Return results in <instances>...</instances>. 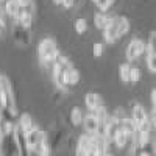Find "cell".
Returning <instances> with one entry per match:
<instances>
[{
    "label": "cell",
    "mask_w": 156,
    "mask_h": 156,
    "mask_svg": "<svg viewBox=\"0 0 156 156\" xmlns=\"http://www.w3.org/2000/svg\"><path fill=\"white\" fill-rule=\"evenodd\" d=\"M37 55H39V59H41V62L44 64V66H53V62L56 61V58L61 55L59 48L56 47V42L53 41V39H42L41 42H39L37 45Z\"/></svg>",
    "instance_id": "obj_1"
},
{
    "label": "cell",
    "mask_w": 156,
    "mask_h": 156,
    "mask_svg": "<svg viewBox=\"0 0 156 156\" xmlns=\"http://www.w3.org/2000/svg\"><path fill=\"white\" fill-rule=\"evenodd\" d=\"M72 67V62L66 58V56H62L59 55L56 58V61L53 62V66H51V75H53V81L56 84L58 89L64 90V89H67V83H66V72Z\"/></svg>",
    "instance_id": "obj_2"
},
{
    "label": "cell",
    "mask_w": 156,
    "mask_h": 156,
    "mask_svg": "<svg viewBox=\"0 0 156 156\" xmlns=\"http://www.w3.org/2000/svg\"><path fill=\"white\" fill-rule=\"evenodd\" d=\"M145 50H147V44L142 41V39L134 37V39H131V41H129V44H128V47H126V51H125L126 59H128V61H134V59H137L142 53H144Z\"/></svg>",
    "instance_id": "obj_3"
},
{
    "label": "cell",
    "mask_w": 156,
    "mask_h": 156,
    "mask_svg": "<svg viewBox=\"0 0 156 156\" xmlns=\"http://www.w3.org/2000/svg\"><path fill=\"white\" fill-rule=\"evenodd\" d=\"M119 27H120V16H115V17H112V22L109 23V27L103 30V39L111 44V42L117 41L119 37H122Z\"/></svg>",
    "instance_id": "obj_4"
},
{
    "label": "cell",
    "mask_w": 156,
    "mask_h": 156,
    "mask_svg": "<svg viewBox=\"0 0 156 156\" xmlns=\"http://www.w3.org/2000/svg\"><path fill=\"white\" fill-rule=\"evenodd\" d=\"M14 139H16V144H17V148H19L20 154L31 153L30 151V145H28V140H27V133H25V129L19 125V122H17L16 129H14Z\"/></svg>",
    "instance_id": "obj_5"
},
{
    "label": "cell",
    "mask_w": 156,
    "mask_h": 156,
    "mask_svg": "<svg viewBox=\"0 0 156 156\" xmlns=\"http://www.w3.org/2000/svg\"><path fill=\"white\" fill-rule=\"evenodd\" d=\"M100 123H101V114L100 112H89L87 115H84L83 125L89 134H95L100 128Z\"/></svg>",
    "instance_id": "obj_6"
},
{
    "label": "cell",
    "mask_w": 156,
    "mask_h": 156,
    "mask_svg": "<svg viewBox=\"0 0 156 156\" xmlns=\"http://www.w3.org/2000/svg\"><path fill=\"white\" fill-rule=\"evenodd\" d=\"M28 27H25V25L16 22L12 25V37H14V41L20 45H28L30 44V34L27 31Z\"/></svg>",
    "instance_id": "obj_7"
},
{
    "label": "cell",
    "mask_w": 156,
    "mask_h": 156,
    "mask_svg": "<svg viewBox=\"0 0 156 156\" xmlns=\"http://www.w3.org/2000/svg\"><path fill=\"white\" fill-rule=\"evenodd\" d=\"M86 101V106L90 112H101L105 111V103H103L101 97L98 94H94V92H89L84 98Z\"/></svg>",
    "instance_id": "obj_8"
},
{
    "label": "cell",
    "mask_w": 156,
    "mask_h": 156,
    "mask_svg": "<svg viewBox=\"0 0 156 156\" xmlns=\"http://www.w3.org/2000/svg\"><path fill=\"white\" fill-rule=\"evenodd\" d=\"M90 142H92V134H81L78 137V144H76V154H89L90 151Z\"/></svg>",
    "instance_id": "obj_9"
},
{
    "label": "cell",
    "mask_w": 156,
    "mask_h": 156,
    "mask_svg": "<svg viewBox=\"0 0 156 156\" xmlns=\"http://www.w3.org/2000/svg\"><path fill=\"white\" fill-rule=\"evenodd\" d=\"M95 25L100 28V30H105V28H108L109 27V23L112 22V16H109V14H106V11H100V12H97L95 14Z\"/></svg>",
    "instance_id": "obj_10"
},
{
    "label": "cell",
    "mask_w": 156,
    "mask_h": 156,
    "mask_svg": "<svg viewBox=\"0 0 156 156\" xmlns=\"http://www.w3.org/2000/svg\"><path fill=\"white\" fill-rule=\"evenodd\" d=\"M128 142H129V136H128L126 129L123 128V123H122L120 129L117 131V134H115V137H114V144H115L117 148H123Z\"/></svg>",
    "instance_id": "obj_11"
},
{
    "label": "cell",
    "mask_w": 156,
    "mask_h": 156,
    "mask_svg": "<svg viewBox=\"0 0 156 156\" xmlns=\"http://www.w3.org/2000/svg\"><path fill=\"white\" fill-rule=\"evenodd\" d=\"M6 101H8V108L11 112L17 114L16 111V97H14V89H12V84L9 83V80L6 81Z\"/></svg>",
    "instance_id": "obj_12"
},
{
    "label": "cell",
    "mask_w": 156,
    "mask_h": 156,
    "mask_svg": "<svg viewBox=\"0 0 156 156\" xmlns=\"http://www.w3.org/2000/svg\"><path fill=\"white\" fill-rule=\"evenodd\" d=\"M78 81H80V73H78L76 69L70 67V69L66 72V83H67V86H69V87H70V86H76Z\"/></svg>",
    "instance_id": "obj_13"
},
{
    "label": "cell",
    "mask_w": 156,
    "mask_h": 156,
    "mask_svg": "<svg viewBox=\"0 0 156 156\" xmlns=\"http://www.w3.org/2000/svg\"><path fill=\"white\" fill-rule=\"evenodd\" d=\"M19 8H20V2H19V0H6V3H5V11L8 12L9 16L16 17L17 12H19Z\"/></svg>",
    "instance_id": "obj_14"
},
{
    "label": "cell",
    "mask_w": 156,
    "mask_h": 156,
    "mask_svg": "<svg viewBox=\"0 0 156 156\" xmlns=\"http://www.w3.org/2000/svg\"><path fill=\"white\" fill-rule=\"evenodd\" d=\"M84 120V115H83V111L80 108H73L70 111V122L73 126H80Z\"/></svg>",
    "instance_id": "obj_15"
},
{
    "label": "cell",
    "mask_w": 156,
    "mask_h": 156,
    "mask_svg": "<svg viewBox=\"0 0 156 156\" xmlns=\"http://www.w3.org/2000/svg\"><path fill=\"white\" fill-rule=\"evenodd\" d=\"M19 125L25 129V133L30 131L31 128L36 126V123H34L33 119H31V115H28V114H22V115L19 117Z\"/></svg>",
    "instance_id": "obj_16"
},
{
    "label": "cell",
    "mask_w": 156,
    "mask_h": 156,
    "mask_svg": "<svg viewBox=\"0 0 156 156\" xmlns=\"http://www.w3.org/2000/svg\"><path fill=\"white\" fill-rule=\"evenodd\" d=\"M131 64L129 62H125L120 66V78L123 83H129V76H131Z\"/></svg>",
    "instance_id": "obj_17"
},
{
    "label": "cell",
    "mask_w": 156,
    "mask_h": 156,
    "mask_svg": "<svg viewBox=\"0 0 156 156\" xmlns=\"http://www.w3.org/2000/svg\"><path fill=\"white\" fill-rule=\"evenodd\" d=\"M147 51H148V53H154V55H156V33H154V31H151V33L148 34Z\"/></svg>",
    "instance_id": "obj_18"
},
{
    "label": "cell",
    "mask_w": 156,
    "mask_h": 156,
    "mask_svg": "<svg viewBox=\"0 0 156 156\" xmlns=\"http://www.w3.org/2000/svg\"><path fill=\"white\" fill-rule=\"evenodd\" d=\"M6 14L8 12L5 11V8H2V5H0V34L6 30Z\"/></svg>",
    "instance_id": "obj_19"
},
{
    "label": "cell",
    "mask_w": 156,
    "mask_h": 156,
    "mask_svg": "<svg viewBox=\"0 0 156 156\" xmlns=\"http://www.w3.org/2000/svg\"><path fill=\"white\" fill-rule=\"evenodd\" d=\"M86 30H87V23H86V20H84V19H78V20L75 22V31H76L78 34H83Z\"/></svg>",
    "instance_id": "obj_20"
},
{
    "label": "cell",
    "mask_w": 156,
    "mask_h": 156,
    "mask_svg": "<svg viewBox=\"0 0 156 156\" xmlns=\"http://www.w3.org/2000/svg\"><path fill=\"white\" fill-rule=\"evenodd\" d=\"M147 66L150 72H156V55L154 53H148L147 51Z\"/></svg>",
    "instance_id": "obj_21"
},
{
    "label": "cell",
    "mask_w": 156,
    "mask_h": 156,
    "mask_svg": "<svg viewBox=\"0 0 156 156\" xmlns=\"http://www.w3.org/2000/svg\"><path fill=\"white\" fill-rule=\"evenodd\" d=\"M140 80V70H139V67H131V76H129V83L131 84H136L137 81Z\"/></svg>",
    "instance_id": "obj_22"
},
{
    "label": "cell",
    "mask_w": 156,
    "mask_h": 156,
    "mask_svg": "<svg viewBox=\"0 0 156 156\" xmlns=\"http://www.w3.org/2000/svg\"><path fill=\"white\" fill-rule=\"evenodd\" d=\"M92 2L100 8V11H108V9H109V6L112 5V3L109 2V0H92Z\"/></svg>",
    "instance_id": "obj_23"
},
{
    "label": "cell",
    "mask_w": 156,
    "mask_h": 156,
    "mask_svg": "<svg viewBox=\"0 0 156 156\" xmlns=\"http://www.w3.org/2000/svg\"><path fill=\"white\" fill-rule=\"evenodd\" d=\"M103 50H105V47H103V44H101V42L94 44V56L100 58V56L103 55Z\"/></svg>",
    "instance_id": "obj_24"
},
{
    "label": "cell",
    "mask_w": 156,
    "mask_h": 156,
    "mask_svg": "<svg viewBox=\"0 0 156 156\" xmlns=\"http://www.w3.org/2000/svg\"><path fill=\"white\" fill-rule=\"evenodd\" d=\"M151 123H153V126L156 129V108L154 106H153V112H151Z\"/></svg>",
    "instance_id": "obj_25"
},
{
    "label": "cell",
    "mask_w": 156,
    "mask_h": 156,
    "mask_svg": "<svg viewBox=\"0 0 156 156\" xmlns=\"http://www.w3.org/2000/svg\"><path fill=\"white\" fill-rule=\"evenodd\" d=\"M151 103H153V106L156 108V89L151 90Z\"/></svg>",
    "instance_id": "obj_26"
},
{
    "label": "cell",
    "mask_w": 156,
    "mask_h": 156,
    "mask_svg": "<svg viewBox=\"0 0 156 156\" xmlns=\"http://www.w3.org/2000/svg\"><path fill=\"white\" fill-rule=\"evenodd\" d=\"M19 2H22V3H25V2H30V0H19Z\"/></svg>",
    "instance_id": "obj_27"
},
{
    "label": "cell",
    "mask_w": 156,
    "mask_h": 156,
    "mask_svg": "<svg viewBox=\"0 0 156 156\" xmlns=\"http://www.w3.org/2000/svg\"><path fill=\"white\" fill-rule=\"evenodd\" d=\"M153 145H154V153H156V142H153Z\"/></svg>",
    "instance_id": "obj_28"
},
{
    "label": "cell",
    "mask_w": 156,
    "mask_h": 156,
    "mask_svg": "<svg viewBox=\"0 0 156 156\" xmlns=\"http://www.w3.org/2000/svg\"><path fill=\"white\" fill-rule=\"evenodd\" d=\"M109 2H111V3H114V2H115V0H109Z\"/></svg>",
    "instance_id": "obj_29"
}]
</instances>
